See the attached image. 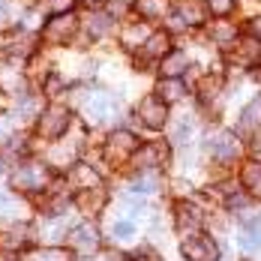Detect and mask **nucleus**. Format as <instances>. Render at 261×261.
<instances>
[{"label": "nucleus", "instance_id": "obj_1", "mask_svg": "<svg viewBox=\"0 0 261 261\" xmlns=\"http://www.w3.org/2000/svg\"><path fill=\"white\" fill-rule=\"evenodd\" d=\"M201 153L210 165L237 168V162L246 153V138H240L234 129H225V126H210L201 138Z\"/></svg>", "mask_w": 261, "mask_h": 261}, {"label": "nucleus", "instance_id": "obj_2", "mask_svg": "<svg viewBox=\"0 0 261 261\" xmlns=\"http://www.w3.org/2000/svg\"><path fill=\"white\" fill-rule=\"evenodd\" d=\"M51 183H54V168L42 159H21L9 174V186L18 195H45Z\"/></svg>", "mask_w": 261, "mask_h": 261}, {"label": "nucleus", "instance_id": "obj_3", "mask_svg": "<svg viewBox=\"0 0 261 261\" xmlns=\"http://www.w3.org/2000/svg\"><path fill=\"white\" fill-rule=\"evenodd\" d=\"M210 210L198 201V198H174L171 201V225L177 237H192L198 231H207Z\"/></svg>", "mask_w": 261, "mask_h": 261}, {"label": "nucleus", "instance_id": "obj_4", "mask_svg": "<svg viewBox=\"0 0 261 261\" xmlns=\"http://www.w3.org/2000/svg\"><path fill=\"white\" fill-rule=\"evenodd\" d=\"M81 114L90 126H105L120 117V99L108 90H90L81 99Z\"/></svg>", "mask_w": 261, "mask_h": 261}, {"label": "nucleus", "instance_id": "obj_5", "mask_svg": "<svg viewBox=\"0 0 261 261\" xmlns=\"http://www.w3.org/2000/svg\"><path fill=\"white\" fill-rule=\"evenodd\" d=\"M72 129V108L63 102H48L42 114L36 117V135L42 141H60L66 132Z\"/></svg>", "mask_w": 261, "mask_h": 261}, {"label": "nucleus", "instance_id": "obj_6", "mask_svg": "<svg viewBox=\"0 0 261 261\" xmlns=\"http://www.w3.org/2000/svg\"><path fill=\"white\" fill-rule=\"evenodd\" d=\"M222 60H225L228 72H252L255 66H261V39L243 30L234 45L228 51H222Z\"/></svg>", "mask_w": 261, "mask_h": 261}, {"label": "nucleus", "instance_id": "obj_7", "mask_svg": "<svg viewBox=\"0 0 261 261\" xmlns=\"http://www.w3.org/2000/svg\"><path fill=\"white\" fill-rule=\"evenodd\" d=\"M138 147H141L138 135H135L132 129L117 126L114 132H108V138H105V144H102V159L108 162V165L120 168V165H129Z\"/></svg>", "mask_w": 261, "mask_h": 261}, {"label": "nucleus", "instance_id": "obj_8", "mask_svg": "<svg viewBox=\"0 0 261 261\" xmlns=\"http://www.w3.org/2000/svg\"><path fill=\"white\" fill-rule=\"evenodd\" d=\"M81 30V21L75 12H66V15H54V18H45L42 21V30H39V39L45 45H54V48H66L75 42Z\"/></svg>", "mask_w": 261, "mask_h": 261}, {"label": "nucleus", "instance_id": "obj_9", "mask_svg": "<svg viewBox=\"0 0 261 261\" xmlns=\"http://www.w3.org/2000/svg\"><path fill=\"white\" fill-rule=\"evenodd\" d=\"M174 159V147L168 144V141H141V147L135 150V156H132V171L135 174H144V171H159L162 174V168L168 165Z\"/></svg>", "mask_w": 261, "mask_h": 261}, {"label": "nucleus", "instance_id": "obj_10", "mask_svg": "<svg viewBox=\"0 0 261 261\" xmlns=\"http://www.w3.org/2000/svg\"><path fill=\"white\" fill-rule=\"evenodd\" d=\"M222 240L213 231H198L192 237L180 240V258L183 261H222Z\"/></svg>", "mask_w": 261, "mask_h": 261}, {"label": "nucleus", "instance_id": "obj_11", "mask_svg": "<svg viewBox=\"0 0 261 261\" xmlns=\"http://www.w3.org/2000/svg\"><path fill=\"white\" fill-rule=\"evenodd\" d=\"M135 120L150 132H162L168 129V120H171V105L162 102L156 93H144L138 105H135Z\"/></svg>", "mask_w": 261, "mask_h": 261}, {"label": "nucleus", "instance_id": "obj_12", "mask_svg": "<svg viewBox=\"0 0 261 261\" xmlns=\"http://www.w3.org/2000/svg\"><path fill=\"white\" fill-rule=\"evenodd\" d=\"M66 246H69L75 255H84V258L102 252V234H99L96 222H93V219H81V222H75V225H69Z\"/></svg>", "mask_w": 261, "mask_h": 261}, {"label": "nucleus", "instance_id": "obj_13", "mask_svg": "<svg viewBox=\"0 0 261 261\" xmlns=\"http://www.w3.org/2000/svg\"><path fill=\"white\" fill-rule=\"evenodd\" d=\"M171 48H174V36H171L165 27H159V30H153V33L147 36V42L132 54V60H135L138 69H144V66H159L162 57L171 51Z\"/></svg>", "mask_w": 261, "mask_h": 261}, {"label": "nucleus", "instance_id": "obj_14", "mask_svg": "<svg viewBox=\"0 0 261 261\" xmlns=\"http://www.w3.org/2000/svg\"><path fill=\"white\" fill-rule=\"evenodd\" d=\"M234 237L237 249L243 252V255H255L261 252V210H252V213H246V216H240L234 222Z\"/></svg>", "mask_w": 261, "mask_h": 261}, {"label": "nucleus", "instance_id": "obj_15", "mask_svg": "<svg viewBox=\"0 0 261 261\" xmlns=\"http://www.w3.org/2000/svg\"><path fill=\"white\" fill-rule=\"evenodd\" d=\"M195 114H198V108H189V105H186L180 114H174V117L168 120V144H171L174 150H186V147L195 144V129H198Z\"/></svg>", "mask_w": 261, "mask_h": 261}, {"label": "nucleus", "instance_id": "obj_16", "mask_svg": "<svg viewBox=\"0 0 261 261\" xmlns=\"http://www.w3.org/2000/svg\"><path fill=\"white\" fill-rule=\"evenodd\" d=\"M201 33H204V39H207L210 48L222 54V51H228L237 39H240L243 27L237 24V21H231V18H210L207 27H204Z\"/></svg>", "mask_w": 261, "mask_h": 261}, {"label": "nucleus", "instance_id": "obj_17", "mask_svg": "<svg viewBox=\"0 0 261 261\" xmlns=\"http://www.w3.org/2000/svg\"><path fill=\"white\" fill-rule=\"evenodd\" d=\"M36 240V228L30 222H6L0 228V249L12 255H24Z\"/></svg>", "mask_w": 261, "mask_h": 261}, {"label": "nucleus", "instance_id": "obj_18", "mask_svg": "<svg viewBox=\"0 0 261 261\" xmlns=\"http://www.w3.org/2000/svg\"><path fill=\"white\" fill-rule=\"evenodd\" d=\"M36 42H39V36L33 30H24V27L15 24L3 36V51L9 57H15V60H30L36 54Z\"/></svg>", "mask_w": 261, "mask_h": 261}, {"label": "nucleus", "instance_id": "obj_19", "mask_svg": "<svg viewBox=\"0 0 261 261\" xmlns=\"http://www.w3.org/2000/svg\"><path fill=\"white\" fill-rule=\"evenodd\" d=\"M231 129L240 135V138H249V135H255L261 129V90L258 93H252L246 102L237 108V120Z\"/></svg>", "mask_w": 261, "mask_h": 261}, {"label": "nucleus", "instance_id": "obj_20", "mask_svg": "<svg viewBox=\"0 0 261 261\" xmlns=\"http://www.w3.org/2000/svg\"><path fill=\"white\" fill-rule=\"evenodd\" d=\"M63 180L69 186V192H84V189H99L102 186V174L87 165V162H75L63 171Z\"/></svg>", "mask_w": 261, "mask_h": 261}, {"label": "nucleus", "instance_id": "obj_21", "mask_svg": "<svg viewBox=\"0 0 261 261\" xmlns=\"http://www.w3.org/2000/svg\"><path fill=\"white\" fill-rule=\"evenodd\" d=\"M234 180L243 192H249L255 201H261V162L252 156L240 159L234 168Z\"/></svg>", "mask_w": 261, "mask_h": 261}, {"label": "nucleus", "instance_id": "obj_22", "mask_svg": "<svg viewBox=\"0 0 261 261\" xmlns=\"http://www.w3.org/2000/svg\"><path fill=\"white\" fill-rule=\"evenodd\" d=\"M174 12L180 15V21L192 30H204L210 21V9L204 0H174Z\"/></svg>", "mask_w": 261, "mask_h": 261}, {"label": "nucleus", "instance_id": "obj_23", "mask_svg": "<svg viewBox=\"0 0 261 261\" xmlns=\"http://www.w3.org/2000/svg\"><path fill=\"white\" fill-rule=\"evenodd\" d=\"M81 30L87 33L90 42H96V39H105V36H111L117 30V18H114L111 9H93L87 15V21H81Z\"/></svg>", "mask_w": 261, "mask_h": 261}, {"label": "nucleus", "instance_id": "obj_24", "mask_svg": "<svg viewBox=\"0 0 261 261\" xmlns=\"http://www.w3.org/2000/svg\"><path fill=\"white\" fill-rule=\"evenodd\" d=\"M108 204V192L102 186L99 189H84V192H72V207L79 210L84 219H96Z\"/></svg>", "mask_w": 261, "mask_h": 261}, {"label": "nucleus", "instance_id": "obj_25", "mask_svg": "<svg viewBox=\"0 0 261 261\" xmlns=\"http://www.w3.org/2000/svg\"><path fill=\"white\" fill-rule=\"evenodd\" d=\"M156 69H159V79H186L192 72V54L186 48H171L162 57V63Z\"/></svg>", "mask_w": 261, "mask_h": 261}, {"label": "nucleus", "instance_id": "obj_26", "mask_svg": "<svg viewBox=\"0 0 261 261\" xmlns=\"http://www.w3.org/2000/svg\"><path fill=\"white\" fill-rule=\"evenodd\" d=\"M162 192V174L159 171H144V174H132L129 186H126V195L138 198V201H147Z\"/></svg>", "mask_w": 261, "mask_h": 261}, {"label": "nucleus", "instance_id": "obj_27", "mask_svg": "<svg viewBox=\"0 0 261 261\" xmlns=\"http://www.w3.org/2000/svg\"><path fill=\"white\" fill-rule=\"evenodd\" d=\"M132 9L141 21L147 24H159L174 12V0H132Z\"/></svg>", "mask_w": 261, "mask_h": 261}, {"label": "nucleus", "instance_id": "obj_28", "mask_svg": "<svg viewBox=\"0 0 261 261\" xmlns=\"http://www.w3.org/2000/svg\"><path fill=\"white\" fill-rule=\"evenodd\" d=\"M255 198L249 195V192H243L240 186H237V180H234V186L228 189V195H225V201H222V213L225 216H231V219H240V216H246V213H252L255 210Z\"/></svg>", "mask_w": 261, "mask_h": 261}, {"label": "nucleus", "instance_id": "obj_29", "mask_svg": "<svg viewBox=\"0 0 261 261\" xmlns=\"http://www.w3.org/2000/svg\"><path fill=\"white\" fill-rule=\"evenodd\" d=\"M153 93L168 105H183L189 96H192V87H189L183 79H159L156 87H153Z\"/></svg>", "mask_w": 261, "mask_h": 261}, {"label": "nucleus", "instance_id": "obj_30", "mask_svg": "<svg viewBox=\"0 0 261 261\" xmlns=\"http://www.w3.org/2000/svg\"><path fill=\"white\" fill-rule=\"evenodd\" d=\"M0 219H9V222H30L24 201H21V195H18L15 189H3V186H0Z\"/></svg>", "mask_w": 261, "mask_h": 261}, {"label": "nucleus", "instance_id": "obj_31", "mask_svg": "<svg viewBox=\"0 0 261 261\" xmlns=\"http://www.w3.org/2000/svg\"><path fill=\"white\" fill-rule=\"evenodd\" d=\"M150 33H153V30H150L147 21H141V18H138V21H129V24L120 27V45H123L129 54H135L144 42H147Z\"/></svg>", "mask_w": 261, "mask_h": 261}, {"label": "nucleus", "instance_id": "obj_32", "mask_svg": "<svg viewBox=\"0 0 261 261\" xmlns=\"http://www.w3.org/2000/svg\"><path fill=\"white\" fill-rule=\"evenodd\" d=\"M21 261H75V252L69 246H48V243H39V246H30Z\"/></svg>", "mask_w": 261, "mask_h": 261}, {"label": "nucleus", "instance_id": "obj_33", "mask_svg": "<svg viewBox=\"0 0 261 261\" xmlns=\"http://www.w3.org/2000/svg\"><path fill=\"white\" fill-rule=\"evenodd\" d=\"M111 240L114 243H129V240H135V234H138V222L132 219V216H120V219H114L111 222Z\"/></svg>", "mask_w": 261, "mask_h": 261}, {"label": "nucleus", "instance_id": "obj_34", "mask_svg": "<svg viewBox=\"0 0 261 261\" xmlns=\"http://www.w3.org/2000/svg\"><path fill=\"white\" fill-rule=\"evenodd\" d=\"M75 3H79V0H42V3H39V12H42L45 18L66 15V12H72V9H75Z\"/></svg>", "mask_w": 261, "mask_h": 261}, {"label": "nucleus", "instance_id": "obj_35", "mask_svg": "<svg viewBox=\"0 0 261 261\" xmlns=\"http://www.w3.org/2000/svg\"><path fill=\"white\" fill-rule=\"evenodd\" d=\"M69 84H66V79L60 75V72H48L45 79H42V96H48V99H57L63 90H66Z\"/></svg>", "mask_w": 261, "mask_h": 261}, {"label": "nucleus", "instance_id": "obj_36", "mask_svg": "<svg viewBox=\"0 0 261 261\" xmlns=\"http://www.w3.org/2000/svg\"><path fill=\"white\" fill-rule=\"evenodd\" d=\"M210 9V18H231L237 12V0H204Z\"/></svg>", "mask_w": 261, "mask_h": 261}, {"label": "nucleus", "instance_id": "obj_37", "mask_svg": "<svg viewBox=\"0 0 261 261\" xmlns=\"http://www.w3.org/2000/svg\"><path fill=\"white\" fill-rule=\"evenodd\" d=\"M15 135H18V120H15L12 114H0V150H3Z\"/></svg>", "mask_w": 261, "mask_h": 261}, {"label": "nucleus", "instance_id": "obj_38", "mask_svg": "<svg viewBox=\"0 0 261 261\" xmlns=\"http://www.w3.org/2000/svg\"><path fill=\"white\" fill-rule=\"evenodd\" d=\"M126 261H162V252H159L153 243H141L132 252H126Z\"/></svg>", "mask_w": 261, "mask_h": 261}, {"label": "nucleus", "instance_id": "obj_39", "mask_svg": "<svg viewBox=\"0 0 261 261\" xmlns=\"http://www.w3.org/2000/svg\"><path fill=\"white\" fill-rule=\"evenodd\" d=\"M246 153L261 162V129L255 132V135H249V138H246Z\"/></svg>", "mask_w": 261, "mask_h": 261}, {"label": "nucleus", "instance_id": "obj_40", "mask_svg": "<svg viewBox=\"0 0 261 261\" xmlns=\"http://www.w3.org/2000/svg\"><path fill=\"white\" fill-rule=\"evenodd\" d=\"M12 21V3L9 0H0V27H6Z\"/></svg>", "mask_w": 261, "mask_h": 261}, {"label": "nucleus", "instance_id": "obj_41", "mask_svg": "<svg viewBox=\"0 0 261 261\" xmlns=\"http://www.w3.org/2000/svg\"><path fill=\"white\" fill-rule=\"evenodd\" d=\"M246 33H249V36H255V39H261V15H255V18H249V21H246Z\"/></svg>", "mask_w": 261, "mask_h": 261}, {"label": "nucleus", "instance_id": "obj_42", "mask_svg": "<svg viewBox=\"0 0 261 261\" xmlns=\"http://www.w3.org/2000/svg\"><path fill=\"white\" fill-rule=\"evenodd\" d=\"M81 6H87V9H90V12H93V9H102V0H79Z\"/></svg>", "mask_w": 261, "mask_h": 261}, {"label": "nucleus", "instance_id": "obj_43", "mask_svg": "<svg viewBox=\"0 0 261 261\" xmlns=\"http://www.w3.org/2000/svg\"><path fill=\"white\" fill-rule=\"evenodd\" d=\"M249 79H252V81H255V84H258V87H261V66H255V69L249 72Z\"/></svg>", "mask_w": 261, "mask_h": 261}, {"label": "nucleus", "instance_id": "obj_44", "mask_svg": "<svg viewBox=\"0 0 261 261\" xmlns=\"http://www.w3.org/2000/svg\"><path fill=\"white\" fill-rule=\"evenodd\" d=\"M3 96H6V90H3V87H0V108H3Z\"/></svg>", "mask_w": 261, "mask_h": 261}, {"label": "nucleus", "instance_id": "obj_45", "mask_svg": "<svg viewBox=\"0 0 261 261\" xmlns=\"http://www.w3.org/2000/svg\"><path fill=\"white\" fill-rule=\"evenodd\" d=\"M0 174H3V156H0Z\"/></svg>", "mask_w": 261, "mask_h": 261}, {"label": "nucleus", "instance_id": "obj_46", "mask_svg": "<svg viewBox=\"0 0 261 261\" xmlns=\"http://www.w3.org/2000/svg\"><path fill=\"white\" fill-rule=\"evenodd\" d=\"M84 261H99V258H93V255H90V258H84Z\"/></svg>", "mask_w": 261, "mask_h": 261}]
</instances>
